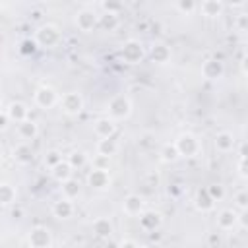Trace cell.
<instances>
[{"mask_svg": "<svg viewBox=\"0 0 248 248\" xmlns=\"http://www.w3.org/2000/svg\"><path fill=\"white\" fill-rule=\"evenodd\" d=\"M194 205H196V209H198V211L205 213V211H211V209L215 207V202L209 198L207 190H205V188H202V190H198V192H196V198H194Z\"/></svg>", "mask_w": 248, "mask_h": 248, "instance_id": "d6986e66", "label": "cell"}, {"mask_svg": "<svg viewBox=\"0 0 248 248\" xmlns=\"http://www.w3.org/2000/svg\"><path fill=\"white\" fill-rule=\"evenodd\" d=\"M240 159H246V143H240Z\"/></svg>", "mask_w": 248, "mask_h": 248, "instance_id": "b9f144b4", "label": "cell"}, {"mask_svg": "<svg viewBox=\"0 0 248 248\" xmlns=\"http://www.w3.org/2000/svg\"><path fill=\"white\" fill-rule=\"evenodd\" d=\"M12 157H14L19 165H27V163H31V159H33V151H31V147H29L27 143H17V145L14 147V151H12Z\"/></svg>", "mask_w": 248, "mask_h": 248, "instance_id": "603a6c76", "label": "cell"}, {"mask_svg": "<svg viewBox=\"0 0 248 248\" xmlns=\"http://www.w3.org/2000/svg\"><path fill=\"white\" fill-rule=\"evenodd\" d=\"M223 74H225V66L217 58H209L202 64V76L205 79H219Z\"/></svg>", "mask_w": 248, "mask_h": 248, "instance_id": "30bf717a", "label": "cell"}, {"mask_svg": "<svg viewBox=\"0 0 248 248\" xmlns=\"http://www.w3.org/2000/svg\"><path fill=\"white\" fill-rule=\"evenodd\" d=\"M17 134L23 140H35L37 134H39V126H37V122H33L31 118H27V120H23V122L17 124Z\"/></svg>", "mask_w": 248, "mask_h": 248, "instance_id": "44dd1931", "label": "cell"}, {"mask_svg": "<svg viewBox=\"0 0 248 248\" xmlns=\"http://www.w3.org/2000/svg\"><path fill=\"white\" fill-rule=\"evenodd\" d=\"M27 240H29L31 248H50L52 234H50V231L46 227H33Z\"/></svg>", "mask_w": 248, "mask_h": 248, "instance_id": "ba28073f", "label": "cell"}, {"mask_svg": "<svg viewBox=\"0 0 248 248\" xmlns=\"http://www.w3.org/2000/svg\"><path fill=\"white\" fill-rule=\"evenodd\" d=\"M145 248H163V246H159V244H149V246H145Z\"/></svg>", "mask_w": 248, "mask_h": 248, "instance_id": "ee69618b", "label": "cell"}, {"mask_svg": "<svg viewBox=\"0 0 248 248\" xmlns=\"http://www.w3.org/2000/svg\"><path fill=\"white\" fill-rule=\"evenodd\" d=\"M107 110H108V118H112V120H124L132 112V103H130V99L126 95H114L108 101Z\"/></svg>", "mask_w": 248, "mask_h": 248, "instance_id": "6da1fadb", "label": "cell"}, {"mask_svg": "<svg viewBox=\"0 0 248 248\" xmlns=\"http://www.w3.org/2000/svg\"><path fill=\"white\" fill-rule=\"evenodd\" d=\"M143 203H145V202H143L141 196L130 194V196H126L124 202H122V211H124L126 215H130V217L141 215V213H143Z\"/></svg>", "mask_w": 248, "mask_h": 248, "instance_id": "9c48e42d", "label": "cell"}, {"mask_svg": "<svg viewBox=\"0 0 248 248\" xmlns=\"http://www.w3.org/2000/svg\"><path fill=\"white\" fill-rule=\"evenodd\" d=\"M108 165H110V159L105 157V155H97L93 159V169H101V170H108Z\"/></svg>", "mask_w": 248, "mask_h": 248, "instance_id": "8d00e7d4", "label": "cell"}, {"mask_svg": "<svg viewBox=\"0 0 248 248\" xmlns=\"http://www.w3.org/2000/svg\"><path fill=\"white\" fill-rule=\"evenodd\" d=\"M101 8H103V14H112V16H118V12L124 8L122 6V2H112V0H105V2H101Z\"/></svg>", "mask_w": 248, "mask_h": 248, "instance_id": "4dcf8cb0", "label": "cell"}, {"mask_svg": "<svg viewBox=\"0 0 248 248\" xmlns=\"http://www.w3.org/2000/svg\"><path fill=\"white\" fill-rule=\"evenodd\" d=\"M161 223H163V217L157 211H143L140 215V227L143 231H155L157 227H161Z\"/></svg>", "mask_w": 248, "mask_h": 248, "instance_id": "2e32d148", "label": "cell"}, {"mask_svg": "<svg viewBox=\"0 0 248 248\" xmlns=\"http://www.w3.org/2000/svg\"><path fill=\"white\" fill-rule=\"evenodd\" d=\"M52 215L56 219H70L74 215V203H72V200L62 198V200L54 202L52 203Z\"/></svg>", "mask_w": 248, "mask_h": 248, "instance_id": "9a60e30c", "label": "cell"}, {"mask_svg": "<svg viewBox=\"0 0 248 248\" xmlns=\"http://www.w3.org/2000/svg\"><path fill=\"white\" fill-rule=\"evenodd\" d=\"M116 149H118V145H116V141H114L112 138L99 140V143H97V153H99V155H105V157H108V159L116 153Z\"/></svg>", "mask_w": 248, "mask_h": 248, "instance_id": "4316f807", "label": "cell"}, {"mask_svg": "<svg viewBox=\"0 0 248 248\" xmlns=\"http://www.w3.org/2000/svg\"><path fill=\"white\" fill-rule=\"evenodd\" d=\"M87 184L95 190H105L110 186V174L108 170H101V169H93L87 176Z\"/></svg>", "mask_w": 248, "mask_h": 248, "instance_id": "8fae6325", "label": "cell"}, {"mask_svg": "<svg viewBox=\"0 0 248 248\" xmlns=\"http://www.w3.org/2000/svg\"><path fill=\"white\" fill-rule=\"evenodd\" d=\"M159 157H161L163 163H174V161L178 159V151H176L174 143H167V145H163Z\"/></svg>", "mask_w": 248, "mask_h": 248, "instance_id": "f1b7e54d", "label": "cell"}, {"mask_svg": "<svg viewBox=\"0 0 248 248\" xmlns=\"http://www.w3.org/2000/svg\"><path fill=\"white\" fill-rule=\"evenodd\" d=\"M85 161H87V157H85V153L83 151H74V153H70L68 155V163H70V167L72 169H79V167H83L85 165Z\"/></svg>", "mask_w": 248, "mask_h": 248, "instance_id": "f546056e", "label": "cell"}, {"mask_svg": "<svg viewBox=\"0 0 248 248\" xmlns=\"http://www.w3.org/2000/svg\"><path fill=\"white\" fill-rule=\"evenodd\" d=\"M198 8H200L202 16H205V17H219L223 14L225 4L219 0H203L202 4H198Z\"/></svg>", "mask_w": 248, "mask_h": 248, "instance_id": "e0dca14e", "label": "cell"}, {"mask_svg": "<svg viewBox=\"0 0 248 248\" xmlns=\"http://www.w3.org/2000/svg\"><path fill=\"white\" fill-rule=\"evenodd\" d=\"M93 130H95V134L101 138V140H105V138H112L114 136V132H116V122L112 120V118H99L95 124H93Z\"/></svg>", "mask_w": 248, "mask_h": 248, "instance_id": "4fadbf2b", "label": "cell"}, {"mask_svg": "<svg viewBox=\"0 0 248 248\" xmlns=\"http://www.w3.org/2000/svg\"><path fill=\"white\" fill-rule=\"evenodd\" d=\"M236 27H238V31H246L248 29V16H238V19H236Z\"/></svg>", "mask_w": 248, "mask_h": 248, "instance_id": "f35d334b", "label": "cell"}, {"mask_svg": "<svg viewBox=\"0 0 248 248\" xmlns=\"http://www.w3.org/2000/svg\"><path fill=\"white\" fill-rule=\"evenodd\" d=\"M8 120H10L8 114H6V112H0V130H4V128L8 126Z\"/></svg>", "mask_w": 248, "mask_h": 248, "instance_id": "60d3db41", "label": "cell"}, {"mask_svg": "<svg viewBox=\"0 0 248 248\" xmlns=\"http://www.w3.org/2000/svg\"><path fill=\"white\" fill-rule=\"evenodd\" d=\"M58 163H62V155H60V151H56V149H52V151H48V153L45 155V165H46L48 169H52V167H56Z\"/></svg>", "mask_w": 248, "mask_h": 248, "instance_id": "d6a6232c", "label": "cell"}, {"mask_svg": "<svg viewBox=\"0 0 248 248\" xmlns=\"http://www.w3.org/2000/svg\"><path fill=\"white\" fill-rule=\"evenodd\" d=\"M149 54H151V60H153L155 64H167V62L170 60V56H172L170 48H169L167 45H163V43H157V45H153Z\"/></svg>", "mask_w": 248, "mask_h": 248, "instance_id": "ac0fdd59", "label": "cell"}, {"mask_svg": "<svg viewBox=\"0 0 248 248\" xmlns=\"http://www.w3.org/2000/svg\"><path fill=\"white\" fill-rule=\"evenodd\" d=\"M101 29L105 31H114L118 27V16H112V14H101L99 16V25Z\"/></svg>", "mask_w": 248, "mask_h": 248, "instance_id": "83f0119b", "label": "cell"}, {"mask_svg": "<svg viewBox=\"0 0 248 248\" xmlns=\"http://www.w3.org/2000/svg\"><path fill=\"white\" fill-rule=\"evenodd\" d=\"M31 16H33V19H41V12H39V10H35Z\"/></svg>", "mask_w": 248, "mask_h": 248, "instance_id": "7bdbcfd3", "label": "cell"}, {"mask_svg": "<svg viewBox=\"0 0 248 248\" xmlns=\"http://www.w3.org/2000/svg\"><path fill=\"white\" fill-rule=\"evenodd\" d=\"M16 198H17L16 188L8 182H0V205H10L16 202Z\"/></svg>", "mask_w": 248, "mask_h": 248, "instance_id": "d4e9b609", "label": "cell"}, {"mask_svg": "<svg viewBox=\"0 0 248 248\" xmlns=\"http://www.w3.org/2000/svg\"><path fill=\"white\" fill-rule=\"evenodd\" d=\"M60 41V31L56 25L52 23H46V25H41L35 33V43L37 46H45V48H50L54 45H58Z\"/></svg>", "mask_w": 248, "mask_h": 248, "instance_id": "7a4b0ae2", "label": "cell"}, {"mask_svg": "<svg viewBox=\"0 0 248 248\" xmlns=\"http://www.w3.org/2000/svg\"><path fill=\"white\" fill-rule=\"evenodd\" d=\"M238 174H240L242 178L248 176V170H246V159H238Z\"/></svg>", "mask_w": 248, "mask_h": 248, "instance_id": "ab89813d", "label": "cell"}, {"mask_svg": "<svg viewBox=\"0 0 248 248\" xmlns=\"http://www.w3.org/2000/svg\"><path fill=\"white\" fill-rule=\"evenodd\" d=\"M79 192H81V186H79V182H78L76 178H68V180L62 182V194H64L66 200H74V198H78Z\"/></svg>", "mask_w": 248, "mask_h": 248, "instance_id": "484cf974", "label": "cell"}, {"mask_svg": "<svg viewBox=\"0 0 248 248\" xmlns=\"http://www.w3.org/2000/svg\"><path fill=\"white\" fill-rule=\"evenodd\" d=\"M174 8H176L180 14H192V12L198 8V4L192 2V0H178V2L174 4Z\"/></svg>", "mask_w": 248, "mask_h": 248, "instance_id": "1f68e13d", "label": "cell"}, {"mask_svg": "<svg viewBox=\"0 0 248 248\" xmlns=\"http://www.w3.org/2000/svg\"><path fill=\"white\" fill-rule=\"evenodd\" d=\"M19 50H21V54H33V52L37 50V43H35V39H25V41H21Z\"/></svg>", "mask_w": 248, "mask_h": 248, "instance_id": "d590c367", "label": "cell"}, {"mask_svg": "<svg viewBox=\"0 0 248 248\" xmlns=\"http://www.w3.org/2000/svg\"><path fill=\"white\" fill-rule=\"evenodd\" d=\"M33 99L39 108H52L58 103V93L48 85H41V87H37Z\"/></svg>", "mask_w": 248, "mask_h": 248, "instance_id": "8992f818", "label": "cell"}, {"mask_svg": "<svg viewBox=\"0 0 248 248\" xmlns=\"http://www.w3.org/2000/svg\"><path fill=\"white\" fill-rule=\"evenodd\" d=\"M116 248H140V244H138L136 240H132V238H124V240L118 242Z\"/></svg>", "mask_w": 248, "mask_h": 248, "instance_id": "74e56055", "label": "cell"}, {"mask_svg": "<svg viewBox=\"0 0 248 248\" xmlns=\"http://www.w3.org/2000/svg\"><path fill=\"white\" fill-rule=\"evenodd\" d=\"M93 232H95L99 238H110V234L114 232V227H112L110 219L99 217V219L93 221Z\"/></svg>", "mask_w": 248, "mask_h": 248, "instance_id": "ffe728a7", "label": "cell"}, {"mask_svg": "<svg viewBox=\"0 0 248 248\" xmlns=\"http://www.w3.org/2000/svg\"><path fill=\"white\" fill-rule=\"evenodd\" d=\"M50 172H52V178H54V180H58V182L62 184L64 180L72 178L74 169L70 167V163H68V161H62V163H58L56 167H52V169H50Z\"/></svg>", "mask_w": 248, "mask_h": 248, "instance_id": "cb8c5ba5", "label": "cell"}, {"mask_svg": "<svg viewBox=\"0 0 248 248\" xmlns=\"http://www.w3.org/2000/svg\"><path fill=\"white\" fill-rule=\"evenodd\" d=\"M6 114H8L10 120H14V122H17V124L29 118V110H27V107H25L23 103H19V101L10 103L8 108H6Z\"/></svg>", "mask_w": 248, "mask_h": 248, "instance_id": "5bb4252c", "label": "cell"}, {"mask_svg": "<svg viewBox=\"0 0 248 248\" xmlns=\"http://www.w3.org/2000/svg\"><path fill=\"white\" fill-rule=\"evenodd\" d=\"M205 190H207V194H209V198H211L213 202H219V200L225 198V190H223L221 184H211V186H207Z\"/></svg>", "mask_w": 248, "mask_h": 248, "instance_id": "836d02e7", "label": "cell"}, {"mask_svg": "<svg viewBox=\"0 0 248 248\" xmlns=\"http://www.w3.org/2000/svg\"><path fill=\"white\" fill-rule=\"evenodd\" d=\"M76 25H78L79 31H83V33H91V31L99 25V16H97L93 10L83 8V10H79V12L76 14Z\"/></svg>", "mask_w": 248, "mask_h": 248, "instance_id": "52a82bcc", "label": "cell"}, {"mask_svg": "<svg viewBox=\"0 0 248 248\" xmlns=\"http://www.w3.org/2000/svg\"><path fill=\"white\" fill-rule=\"evenodd\" d=\"M0 167H2V157H0Z\"/></svg>", "mask_w": 248, "mask_h": 248, "instance_id": "bcb514c9", "label": "cell"}, {"mask_svg": "<svg viewBox=\"0 0 248 248\" xmlns=\"http://www.w3.org/2000/svg\"><path fill=\"white\" fill-rule=\"evenodd\" d=\"M215 149L217 151H221V153H229L232 147H234V138H232V134L231 132H219L217 136H215Z\"/></svg>", "mask_w": 248, "mask_h": 248, "instance_id": "7402d4cb", "label": "cell"}, {"mask_svg": "<svg viewBox=\"0 0 248 248\" xmlns=\"http://www.w3.org/2000/svg\"><path fill=\"white\" fill-rule=\"evenodd\" d=\"M174 147L178 151V157H194L200 151V141L192 134H180L174 141Z\"/></svg>", "mask_w": 248, "mask_h": 248, "instance_id": "277c9868", "label": "cell"}, {"mask_svg": "<svg viewBox=\"0 0 248 248\" xmlns=\"http://www.w3.org/2000/svg\"><path fill=\"white\" fill-rule=\"evenodd\" d=\"M238 219H240V215L234 209H223L217 215V227L221 231H232L238 225Z\"/></svg>", "mask_w": 248, "mask_h": 248, "instance_id": "7c38bea8", "label": "cell"}, {"mask_svg": "<svg viewBox=\"0 0 248 248\" xmlns=\"http://www.w3.org/2000/svg\"><path fill=\"white\" fill-rule=\"evenodd\" d=\"M60 108L64 114H70V116H76L81 112L83 108V99L79 93L76 91H70V93H64L62 99H60Z\"/></svg>", "mask_w": 248, "mask_h": 248, "instance_id": "5b68a950", "label": "cell"}, {"mask_svg": "<svg viewBox=\"0 0 248 248\" xmlns=\"http://www.w3.org/2000/svg\"><path fill=\"white\" fill-rule=\"evenodd\" d=\"M143 54H145L143 45L140 41H136V39L126 41L122 45V48H120V56H122V60L126 64H140L143 60Z\"/></svg>", "mask_w": 248, "mask_h": 248, "instance_id": "3957f363", "label": "cell"}, {"mask_svg": "<svg viewBox=\"0 0 248 248\" xmlns=\"http://www.w3.org/2000/svg\"><path fill=\"white\" fill-rule=\"evenodd\" d=\"M2 41H4V35H2V33H0V43H2Z\"/></svg>", "mask_w": 248, "mask_h": 248, "instance_id": "f6af8a7d", "label": "cell"}, {"mask_svg": "<svg viewBox=\"0 0 248 248\" xmlns=\"http://www.w3.org/2000/svg\"><path fill=\"white\" fill-rule=\"evenodd\" d=\"M234 203H236V207H238L240 211H246V207H248V192H246V190L236 192V196H234Z\"/></svg>", "mask_w": 248, "mask_h": 248, "instance_id": "e575fe53", "label": "cell"}]
</instances>
